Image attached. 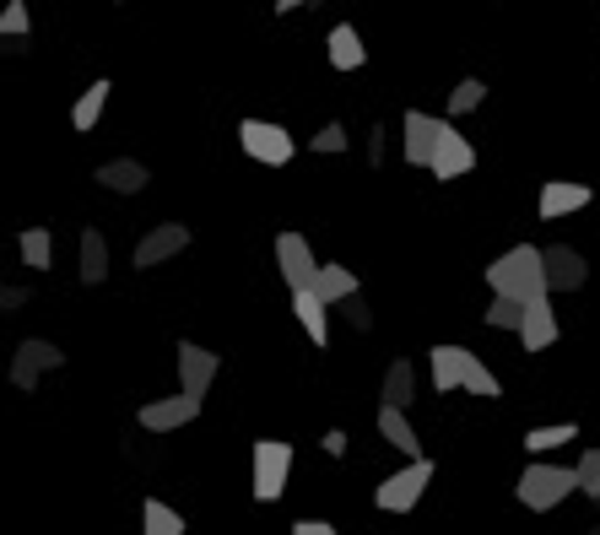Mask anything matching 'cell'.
Wrapping results in <instances>:
<instances>
[{"instance_id":"26","label":"cell","mask_w":600,"mask_h":535,"mask_svg":"<svg viewBox=\"0 0 600 535\" xmlns=\"http://www.w3.org/2000/svg\"><path fill=\"white\" fill-rule=\"evenodd\" d=\"M142 535H184V520H179V509H168L162 498H147V509H142Z\"/></svg>"},{"instance_id":"29","label":"cell","mask_w":600,"mask_h":535,"mask_svg":"<svg viewBox=\"0 0 600 535\" xmlns=\"http://www.w3.org/2000/svg\"><path fill=\"white\" fill-rule=\"evenodd\" d=\"M481 98H487L481 76H465V82L450 93V114H470V109H481Z\"/></svg>"},{"instance_id":"8","label":"cell","mask_w":600,"mask_h":535,"mask_svg":"<svg viewBox=\"0 0 600 535\" xmlns=\"http://www.w3.org/2000/svg\"><path fill=\"white\" fill-rule=\"evenodd\" d=\"M514 336H519V346H525V352H547V346L558 341V314H552V292H547V297H530V303H525V319H519V330H514Z\"/></svg>"},{"instance_id":"17","label":"cell","mask_w":600,"mask_h":535,"mask_svg":"<svg viewBox=\"0 0 600 535\" xmlns=\"http://www.w3.org/2000/svg\"><path fill=\"white\" fill-rule=\"evenodd\" d=\"M379 438L395 443L406 460H423V438H417V427H412V416L401 405H379Z\"/></svg>"},{"instance_id":"2","label":"cell","mask_w":600,"mask_h":535,"mask_svg":"<svg viewBox=\"0 0 600 535\" xmlns=\"http://www.w3.org/2000/svg\"><path fill=\"white\" fill-rule=\"evenodd\" d=\"M519 503L530 509V514H547V509H558L568 493H579V476L568 471V465H547V460H536V465H525V476H519Z\"/></svg>"},{"instance_id":"7","label":"cell","mask_w":600,"mask_h":535,"mask_svg":"<svg viewBox=\"0 0 600 535\" xmlns=\"http://www.w3.org/2000/svg\"><path fill=\"white\" fill-rule=\"evenodd\" d=\"M541 266H547V292H579L590 281V260L579 250H568V244L541 250Z\"/></svg>"},{"instance_id":"22","label":"cell","mask_w":600,"mask_h":535,"mask_svg":"<svg viewBox=\"0 0 600 535\" xmlns=\"http://www.w3.org/2000/svg\"><path fill=\"white\" fill-rule=\"evenodd\" d=\"M103 276H109V244H103L98 228H87V233H82V281L98 287Z\"/></svg>"},{"instance_id":"21","label":"cell","mask_w":600,"mask_h":535,"mask_svg":"<svg viewBox=\"0 0 600 535\" xmlns=\"http://www.w3.org/2000/svg\"><path fill=\"white\" fill-rule=\"evenodd\" d=\"M293 314H298V325L308 330V341H314V346H325V341H330V308H325L314 292H293Z\"/></svg>"},{"instance_id":"6","label":"cell","mask_w":600,"mask_h":535,"mask_svg":"<svg viewBox=\"0 0 600 535\" xmlns=\"http://www.w3.org/2000/svg\"><path fill=\"white\" fill-rule=\"evenodd\" d=\"M439 131H444V120H433V114H423V109H412V114L401 120V151H406L412 168H428V162H433Z\"/></svg>"},{"instance_id":"35","label":"cell","mask_w":600,"mask_h":535,"mask_svg":"<svg viewBox=\"0 0 600 535\" xmlns=\"http://www.w3.org/2000/svg\"><path fill=\"white\" fill-rule=\"evenodd\" d=\"M325 454H335V460L346 454V433H341V427H330V433H325Z\"/></svg>"},{"instance_id":"5","label":"cell","mask_w":600,"mask_h":535,"mask_svg":"<svg viewBox=\"0 0 600 535\" xmlns=\"http://www.w3.org/2000/svg\"><path fill=\"white\" fill-rule=\"evenodd\" d=\"M238 141H244V151H249L255 162H266V168H282V162H293V151H298V141L282 131V125H271V120H244V125H238Z\"/></svg>"},{"instance_id":"18","label":"cell","mask_w":600,"mask_h":535,"mask_svg":"<svg viewBox=\"0 0 600 535\" xmlns=\"http://www.w3.org/2000/svg\"><path fill=\"white\" fill-rule=\"evenodd\" d=\"M98 184L114 190V195H142L151 184V173H147V162H136V157H114V162L98 168Z\"/></svg>"},{"instance_id":"36","label":"cell","mask_w":600,"mask_h":535,"mask_svg":"<svg viewBox=\"0 0 600 535\" xmlns=\"http://www.w3.org/2000/svg\"><path fill=\"white\" fill-rule=\"evenodd\" d=\"M368 157H374V162L384 157V125H374V146H368Z\"/></svg>"},{"instance_id":"28","label":"cell","mask_w":600,"mask_h":535,"mask_svg":"<svg viewBox=\"0 0 600 535\" xmlns=\"http://www.w3.org/2000/svg\"><path fill=\"white\" fill-rule=\"evenodd\" d=\"M481 319H487L492 330H519V319H525V303H514V297H492Z\"/></svg>"},{"instance_id":"13","label":"cell","mask_w":600,"mask_h":535,"mask_svg":"<svg viewBox=\"0 0 600 535\" xmlns=\"http://www.w3.org/2000/svg\"><path fill=\"white\" fill-rule=\"evenodd\" d=\"M433 179H460V173H470L476 168V146L465 141V135L454 131L450 120H444V131H439V151H433Z\"/></svg>"},{"instance_id":"25","label":"cell","mask_w":600,"mask_h":535,"mask_svg":"<svg viewBox=\"0 0 600 535\" xmlns=\"http://www.w3.org/2000/svg\"><path fill=\"white\" fill-rule=\"evenodd\" d=\"M412 396H417V374H412V363L406 357H395L390 363V374H384V405H412Z\"/></svg>"},{"instance_id":"32","label":"cell","mask_w":600,"mask_h":535,"mask_svg":"<svg viewBox=\"0 0 600 535\" xmlns=\"http://www.w3.org/2000/svg\"><path fill=\"white\" fill-rule=\"evenodd\" d=\"M465 390H470V396H481V401H498V396H503L498 374H492V368H481V363H476V374L465 379Z\"/></svg>"},{"instance_id":"16","label":"cell","mask_w":600,"mask_h":535,"mask_svg":"<svg viewBox=\"0 0 600 535\" xmlns=\"http://www.w3.org/2000/svg\"><path fill=\"white\" fill-rule=\"evenodd\" d=\"M590 200H596L590 184H568V179L541 184V217H547V222H558V217H568V211H585Z\"/></svg>"},{"instance_id":"11","label":"cell","mask_w":600,"mask_h":535,"mask_svg":"<svg viewBox=\"0 0 600 535\" xmlns=\"http://www.w3.org/2000/svg\"><path fill=\"white\" fill-rule=\"evenodd\" d=\"M277 266H282V276H287L293 292H308V281H314L319 260H314V250H308L303 233H282V239H277Z\"/></svg>"},{"instance_id":"24","label":"cell","mask_w":600,"mask_h":535,"mask_svg":"<svg viewBox=\"0 0 600 535\" xmlns=\"http://www.w3.org/2000/svg\"><path fill=\"white\" fill-rule=\"evenodd\" d=\"M16 250H22V260H27L33 270H49V266H54V233H49V228H22Z\"/></svg>"},{"instance_id":"4","label":"cell","mask_w":600,"mask_h":535,"mask_svg":"<svg viewBox=\"0 0 600 535\" xmlns=\"http://www.w3.org/2000/svg\"><path fill=\"white\" fill-rule=\"evenodd\" d=\"M287 476H293V449L282 443V438H260L255 443V498L260 503H277L282 493H287Z\"/></svg>"},{"instance_id":"1","label":"cell","mask_w":600,"mask_h":535,"mask_svg":"<svg viewBox=\"0 0 600 535\" xmlns=\"http://www.w3.org/2000/svg\"><path fill=\"white\" fill-rule=\"evenodd\" d=\"M487 287H492V297H514V303L547 297V266H541V250H536V244H514L509 255H498V260L487 266Z\"/></svg>"},{"instance_id":"30","label":"cell","mask_w":600,"mask_h":535,"mask_svg":"<svg viewBox=\"0 0 600 535\" xmlns=\"http://www.w3.org/2000/svg\"><path fill=\"white\" fill-rule=\"evenodd\" d=\"M574 476H579V493H585V498H596V503H600V449H585V454H579Z\"/></svg>"},{"instance_id":"31","label":"cell","mask_w":600,"mask_h":535,"mask_svg":"<svg viewBox=\"0 0 600 535\" xmlns=\"http://www.w3.org/2000/svg\"><path fill=\"white\" fill-rule=\"evenodd\" d=\"M27 27H33L27 5H22V0H5V11H0V38H22Z\"/></svg>"},{"instance_id":"12","label":"cell","mask_w":600,"mask_h":535,"mask_svg":"<svg viewBox=\"0 0 600 535\" xmlns=\"http://www.w3.org/2000/svg\"><path fill=\"white\" fill-rule=\"evenodd\" d=\"M428 357H433V390H439V396L465 390V379H470V374H476V363H481V357H470L465 346H450V341H444V346H433Z\"/></svg>"},{"instance_id":"3","label":"cell","mask_w":600,"mask_h":535,"mask_svg":"<svg viewBox=\"0 0 600 535\" xmlns=\"http://www.w3.org/2000/svg\"><path fill=\"white\" fill-rule=\"evenodd\" d=\"M428 482H433V460H428V454H423V460H406V471H395V476H384V482H379L374 503H379L384 514H406V509H417V503H423Z\"/></svg>"},{"instance_id":"33","label":"cell","mask_w":600,"mask_h":535,"mask_svg":"<svg viewBox=\"0 0 600 535\" xmlns=\"http://www.w3.org/2000/svg\"><path fill=\"white\" fill-rule=\"evenodd\" d=\"M308 146H314V151H346L352 141H346V125H335V120H330L325 131H319L314 141H308Z\"/></svg>"},{"instance_id":"23","label":"cell","mask_w":600,"mask_h":535,"mask_svg":"<svg viewBox=\"0 0 600 535\" xmlns=\"http://www.w3.org/2000/svg\"><path fill=\"white\" fill-rule=\"evenodd\" d=\"M109 93H114L109 82H93V87L76 98V109H71V125H76L82 135H87L93 125H98V120H103V104H109Z\"/></svg>"},{"instance_id":"27","label":"cell","mask_w":600,"mask_h":535,"mask_svg":"<svg viewBox=\"0 0 600 535\" xmlns=\"http://www.w3.org/2000/svg\"><path fill=\"white\" fill-rule=\"evenodd\" d=\"M574 438H579L574 422H552V427H530V433H525V449H530V454H547V449H558V443H574Z\"/></svg>"},{"instance_id":"10","label":"cell","mask_w":600,"mask_h":535,"mask_svg":"<svg viewBox=\"0 0 600 535\" xmlns=\"http://www.w3.org/2000/svg\"><path fill=\"white\" fill-rule=\"evenodd\" d=\"M195 416H200V401L179 390V396H168V401H147L136 422H142L147 433H173V427H189Z\"/></svg>"},{"instance_id":"37","label":"cell","mask_w":600,"mask_h":535,"mask_svg":"<svg viewBox=\"0 0 600 535\" xmlns=\"http://www.w3.org/2000/svg\"><path fill=\"white\" fill-rule=\"evenodd\" d=\"M298 5H308V0H277V11H298Z\"/></svg>"},{"instance_id":"15","label":"cell","mask_w":600,"mask_h":535,"mask_svg":"<svg viewBox=\"0 0 600 535\" xmlns=\"http://www.w3.org/2000/svg\"><path fill=\"white\" fill-rule=\"evenodd\" d=\"M60 363H65L60 346H49V341H22L16 357H11V385H16V390H33L38 374H44V368H60Z\"/></svg>"},{"instance_id":"20","label":"cell","mask_w":600,"mask_h":535,"mask_svg":"<svg viewBox=\"0 0 600 535\" xmlns=\"http://www.w3.org/2000/svg\"><path fill=\"white\" fill-rule=\"evenodd\" d=\"M330 65L335 71H363L368 65V49H363V33L357 27H330Z\"/></svg>"},{"instance_id":"9","label":"cell","mask_w":600,"mask_h":535,"mask_svg":"<svg viewBox=\"0 0 600 535\" xmlns=\"http://www.w3.org/2000/svg\"><path fill=\"white\" fill-rule=\"evenodd\" d=\"M217 352H206V346H195V341H179V379H184V396H195V401H206V390H211V379H217Z\"/></svg>"},{"instance_id":"19","label":"cell","mask_w":600,"mask_h":535,"mask_svg":"<svg viewBox=\"0 0 600 535\" xmlns=\"http://www.w3.org/2000/svg\"><path fill=\"white\" fill-rule=\"evenodd\" d=\"M308 292L330 308V303H346V297H357V276L346 266H319L314 270V281H308Z\"/></svg>"},{"instance_id":"14","label":"cell","mask_w":600,"mask_h":535,"mask_svg":"<svg viewBox=\"0 0 600 535\" xmlns=\"http://www.w3.org/2000/svg\"><path fill=\"white\" fill-rule=\"evenodd\" d=\"M179 250H189V228H179V222H162V228H151L147 239L136 244V270H151V266H162V260H173Z\"/></svg>"},{"instance_id":"34","label":"cell","mask_w":600,"mask_h":535,"mask_svg":"<svg viewBox=\"0 0 600 535\" xmlns=\"http://www.w3.org/2000/svg\"><path fill=\"white\" fill-rule=\"evenodd\" d=\"M293 535H341V531H335V525H325V520H298Z\"/></svg>"}]
</instances>
